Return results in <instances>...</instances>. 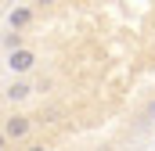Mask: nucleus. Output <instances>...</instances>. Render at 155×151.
<instances>
[{
	"label": "nucleus",
	"instance_id": "f257e3e1",
	"mask_svg": "<svg viewBox=\"0 0 155 151\" xmlns=\"http://www.w3.org/2000/svg\"><path fill=\"white\" fill-rule=\"evenodd\" d=\"M33 130V119L29 115H7L4 119V140H25Z\"/></svg>",
	"mask_w": 155,
	"mask_h": 151
},
{
	"label": "nucleus",
	"instance_id": "f03ea898",
	"mask_svg": "<svg viewBox=\"0 0 155 151\" xmlns=\"http://www.w3.org/2000/svg\"><path fill=\"white\" fill-rule=\"evenodd\" d=\"M36 65V50H29V47H15V50H7V69L11 72H29Z\"/></svg>",
	"mask_w": 155,
	"mask_h": 151
},
{
	"label": "nucleus",
	"instance_id": "7ed1b4c3",
	"mask_svg": "<svg viewBox=\"0 0 155 151\" xmlns=\"http://www.w3.org/2000/svg\"><path fill=\"white\" fill-rule=\"evenodd\" d=\"M29 22H33V7H15V11L7 14V25H11V33H22Z\"/></svg>",
	"mask_w": 155,
	"mask_h": 151
},
{
	"label": "nucleus",
	"instance_id": "20e7f679",
	"mask_svg": "<svg viewBox=\"0 0 155 151\" xmlns=\"http://www.w3.org/2000/svg\"><path fill=\"white\" fill-rule=\"evenodd\" d=\"M29 94H33V86H29V83H22V79L7 83V90H4V97H7V101H25Z\"/></svg>",
	"mask_w": 155,
	"mask_h": 151
},
{
	"label": "nucleus",
	"instance_id": "39448f33",
	"mask_svg": "<svg viewBox=\"0 0 155 151\" xmlns=\"http://www.w3.org/2000/svg\"><path fill=\"white\" fill-rule=\"evenodd\" d=\"M36 4H40V7H47V4H54V0H36Z\"/></svg>",
	"mask_w": 155,
	"mask_h": 151
}]
</instances>
